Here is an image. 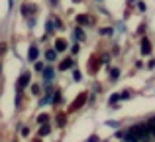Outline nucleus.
I'll use <instances>...</instances> for the list:
<instances>
[{
  "instance_id": "nucleus-1",
  "label": "nucleus",
  "mask_w": 155,
  "mask_h": 142,
  "mask_svg": "<svg viewBox=\"0 0 155 142\" xmlns=\"http://www.w3.org/2000/svg\"><path fill=\"white\" fill-rule=\"evenodd\" d=\"M77 24H79L81 28L83 26H92V18L88 14H81V16H77Z\"/></svg>"
},
{
  "instance_id": "nucleus-2",
  "label": "nucleus",
  "mask_w": 155,
  "mask_h": 142,
  "mask_svg": "<svg viewBox=\"0 0 155 142\" xmlns=\"http://www.w3.org/2000/svg\"><path fill=\"white\" fill-rule=\"evenodd\" d=\"M22 14H24V16L35 14V6H31V4H24V6H22Z\"/></svg>"
},
{
  "instance_id": "nucleus-3",
  "label": "nucleus",
  "mask_w": 155,
  "mask_h": 142,
  "mask_svg": "<svg viewBox=\"0 0 155 142\" xmlns=\"http://www.w3.org/2000/svg\"><path fill=\"white\" fill-rule=\"evenodd\" d=\"M67 50V42L65 40H57L55 42V51H65Z\"/></svg>"
},
{
  "instance_id": "nucleus-4",
  "label": "nucleus",
  "mask_w": 155,
  "mask_h": 142,
  "mask_svg": "<svg viewBox=\"0 0 155 142\" xmlns=\"http://www.w3.org/2000/svg\"><path fill=\"white\" fill-rule=\"evenodd\" d=\"M141 51H143V54H149V51H151V43H149V40H141Z\"/></svg>"
},
{
  "instance_id": "nucleus-5",
  "label": "nucleus",
  "mask_w": 155,
  "mask_h": 142,
  "mask_svg": "<svg viewBox=\"0 0 155 142\" xmlns=\"http://www.w3.org/2000/svg\"><path fill=\"white\" fill-rule=\"evenodd\" d=\"M75 38H77V40H84V30H83L81 26L75 30Z\"/></svg>"
},
{
  "instance_id": "nucleus-6",
  "label": "nucleus",
  "mask_w": 155,
  "mask_h": 142,
  "mask_svg": "<svg viewBox=\"0 0 155 142\" xmlns=\"http://www.w3.org/2000/svg\"><path fill=\"white\" fill-rule=\"evenodd\" d=\"M38 55H39L38 47H34V46H31V47H30V59H35V57H38Z\"/></svg>"
},
{
  "instance_id": "nucleus-7",
  "label": "nucleus",
  "mask_w": 155,
  "mask_h": 142,
  "mask_svg": "<svg viewBox=\"0 0 155 142\" xmlns=\"http://www.w3.org/2000/svg\"><path fill=\"white\" fill-rule=\"evenodd\" d=\"M45 57H47V59H55V57H57V51H55V50H47Z\"/></svg>"
},
{
  "instance_id": "nucleus-8",
  "label": "nucleus",
  "mask_w": 155,
  "mask_h": 142,
  "mask_svg": "<svg viewBox=\"0 0 155 142\" xmlns=\"http://www.w3.org/2000/svg\"><path fill=\"white\" fill-rule=\"evenodd\" d=\"M71 63H73V61H71V59H65V61H63V63H61V65H59V67H61V69H69V67H71Z\"/></svg>"
},
{
  "instance_id": "nucleus-9",
  "label": "nucleus",
  "mask_w": 155,
  "mask_h": 142,
  "mask_svg": "<svg viewBox=\"0 0 155 142\" xmlns=\"http://www.w3.org/2000/svg\"><path fill=\"white\" fill-rule=\"evenodd\" d=\"M6 54V43H0V55Z\"/></svg>"
},
{
  "instance_id": "nucleus-10",
  "label": "nucleus",
  "mask_w": 155,
  "mask_h": 142,
  "mask_svg": "<svg viewBox=\"0 0 155 142\" xmlns=\"http://www.w3.org/2000/svg\"><path fill=\"white\" fill-rule=\"evenodd\" d=\"M102 34H104V36H108V34H112V30H110V28H104V30H102Z\"/></svg>"
},
{
  "instance_id": "nucleus-11",
  "label": "nucleus",
  "mask_w": 155,
  "mask_h": 142,
  "mask_svg": "<svg viewBox=\"0 0 155 142\" xmlns=\"http://www.w3.org/2000/svg\"><path fill=\"white\" fill-rule=\"evenodd\" d=\"M51 4H57V0H51Z\"/></svg>"
},
{
  "instance_id": "nucleus-12",
  "label": "nucleus",
  "mask_w": 155,
  "mask_h": 142,
  "mask_svg": "<svg viewBox=\"0 0 155 142\" xmlns=\"http://www.w3.org/2000/svg\"><path fill=\"white\" fill-rule=\"evenodd\" d=\"M73 2H83V0H73Z\"/></svg>"
},
{
  "instance_id": "nucleus-13",
  "label": "nucleus",
  "mask_w": 155,
  "mask_h": 142,
  "mask_svg": "<svg viewBox=\"0 0 155 142\" xmlns=\"http://www.w3.org/2000/svg\"><path fill=\"white\" fill-rule=\"evenodd\" d=\"M128 2H134V0H128Z\"/></svg>"
}]
</instances>
